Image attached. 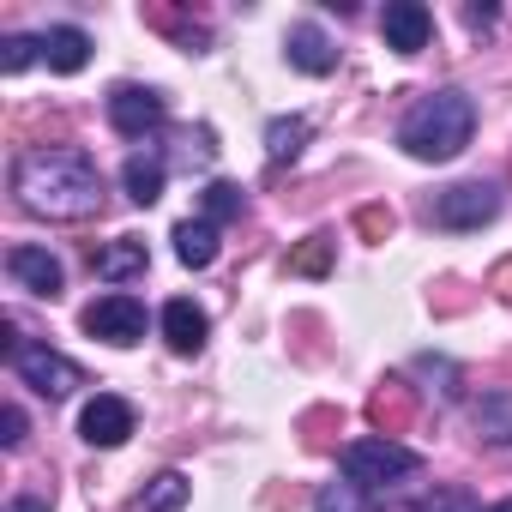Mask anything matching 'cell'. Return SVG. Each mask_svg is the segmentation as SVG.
Instances as JSON below:
<instances>
[{"label": "cell", "mask_w": 512, "mask_h": 512, "mask_svg": "<svg viewBox=\"0 0 512 512\" xmlns=\"http://www.w3.org/2000/svg\"><path fill=\"white\" fill-rule=\"evenodd\" d=\"M43 61H49V73H85L91 37H85L79 25H49V31H43Z\"/></svg>", "instance_id": "cell-14"}, {"label": "cell", "mask_w": 512, "mask_h": 512, "mask_svg": "<svg viewBox=\"0 0 512 512\" xmlns=\"http://www.w3.org/2000/svg\"><path fill=\"white\" fill-rule=\"evenodd\" d=\"M85 332H91V338H103V344H115V350H133V344L145 338V302H139V296H127V290L97 296V302L85 308Z\"/></svg>", "instance_id": "cell-6"}, {"label": "cell", "mask_w": 512, "mask_h": 512, "mask_svg": "<svg viewBox=\"0 0 512 512\" xmlns=\"http://www.w3.org/2000/svg\"><path fill=\"white\" fill-rule=\"evenodd\" d=\"M13 193L49 223H85L103 211V169L73 145H43L13 163Z\"/></svg>", "instance_id": "cell-1"}, {"label": "cell", "mask_w": 512, "mask_h": 512, "mask_svg": "<svg viewBox=\"0 0 512 512\" xmlns=\"http://www.w3.org/2000/svg\"><path fill=\"white\" fill-rule=\"evenodd\" d=\"M7 512H49V500H37V494H19V500H13Z\"/></svg>", "instance_id": "cell-27"}, {"label": "cell", "mask_w": 512, "mask_h": 512, "mask_svg": "<svg viewBox=\"0 0 512 512\" xmlns=\"http://www.w3.org/2000/svg\"><path fill=\"white\" fill-rule=\"evenodd\" d=\"M13 374H19L31 392H43V398H73V392L85 386V368L67 362V356L49 350V344H19V350H13Z\"/></svg>", "instance_id": "cell-5"}, {"label": "cell", "mask_w": 512, "mask_h": 512, "mask_svg": "<svg viewBox=\"0 0 512 512\" xmlns=\"http://www.w3.org/2000/svg\"><path fill=\"white\" fill-rule=\"evenodd\" d=\"M314 512H362V488L344 476V482H326L320 494H314Z\"/></svg>", "instance_id": "cell-21"}, {"label": "cell", "mask_w": 512, "mask_h": 512, "mask_svg": "<svg viewBox=\"0 0 512 512\" xmlns=\"http://www.w3.org/2000/svg\"><path fill=\"white\" fill-rule=\"evenodd\" d=\"M488 512H512V500H494V506H488Z\"/></svg>", "instance_id": "cell-28"}, {"label": "cell", "mask_w": 512, "mask_h": 512, "mask_svg": "<svg viewBox=\"0 0 512 512\" xmlns=\"http://www.w3.org/2000/svg\"><path fill=\"white\" fill-rule=\"evenodd\" d=\"M476 428H482V440L512 446V398L506 392H482L476 398Z\"/></svg>", "instance_id": "cell-19"}, {"label": "cell", "mask_w": 512, "mask_h": 512, "mask_svg": "<svg viewBox=\"0 0 512 512\" xmlns=\"http://www.w3.org/2000/svg\"><path fill=\"white\" fill-rule=\"evenodd\" d=\"M79 434H85V446H121L127 434H133V404L127 398H115V392H97L85 410H79Z\"/></svg>", "instance_id": "cell-8"}, {"label": "cell", "mask_w": 512, "mask_h": 512, "mask_svg": "<svg viewBox=\"0 0 512 512\" xmlns=\"http://www.w3.org/2000/svg\"><path fill=\"white\" fill-rule=\"evenodd\" d=\"M145 266H151V253H145V241H139V235H115L109 247H97V253H91V272H97L103 284L145 278Z\"/></svg>", "instance_id": "cell-11"}, {"label": "cell", "mask_w": 512, "mask_h": 512, "mask_svg": "<svg viewBox=\"0 0 512 512\" xmlns=\"http://www.w3.org/2000/svg\"><path fill=\"white\" fill-rule=\"evenodd\" d=\"M163 115H169V103H163V91H151V85H115V91H109V127H115L121 139L157 133Z\"/></svg>", "instance_id": "cell-7"}, {"label": "cell", "mask_w": 512, "mask_h": 512, "mask_svg": "<svg viewBox=\"0 0 512 512\" xmlns=\"http://www.w3.org/2000/svg\"><path fill=\"white\" fill-rule=\"evenodd\" d=\"M175 260L193 266V272H205V266L217 260V223H205V217L175 223Z\"/></svg>", "instance_id": "cell-16"}, {"label": "cell", "mask_w": 512, "mask_h": 512, "mask_svg": "<svg viewBox=\"0 0 512 512\" xmlns=\"http://www.w3.org/2000/svg\"><path fill=\"white\" fill-rule=\"evenodd\" d=\"M464 25H470V31H482V25H494V7H464Z\"/></svg>", "instance_id": "cell-26"}, {"label": "cell", "mask_w": 512, "mask_h": 512, "mask_svg": "<svg viewBox=\"0 0 512 512\" xmlns=\"http://www.w3.org/2000/svg\"><path fill=\"white\" fill-rule=\"evenodd\" d=\"M308 115H272L266 121V157L272 163H290V157H302V145H308Z\"/></svg>", "instance_id": "cell-17"}, {"label": "cell", "mask_w": 512, "mask_h": 512, "mask_svg": "<svg viewBox=\"0 0 512 512\" xmlns=\"http://www.w3.org/2000/svg\"><path fill=\"white\" fill-rule=\"evenodd\" d=\"M0 428H7V434H0V446H25V410L19 404L0 410Z\"/></svg>", "instance_id": "cell-25"}, {"label": "cell", "mask_w": 512, "mask_h": 512, "mask_svg": "<svg viewBox=\"0 0 512 512\" xmlns=\"http://www.w3.org/2000/svg\"><path fill=\"white\" fill-rule=\"evenodd\" d=\"M338 464H344V476H350L356 488H386V482L416 476V470H422V452H410L404 440L374 434V440H350V446L338 452Z\"/></svg>", "instance_id": "cell-3"}, {"label": "cell", "mask_w": 512, "mask_h": 512, "mask_svg": "<svg viewBox=\"0 0 512 512\" xmlns=\"http://www.w3.org/2000/svg\"><path fill=\"white\" fill-rule=\"evenodd\" d=\"M284 49H290V67H302L308 79H326V73L338 67V49H332V37H326L320 25H296Z\"/></svg>", "instance_id": "cell-13"}, {"label": "cell", "mask_w": 512, "mask_h": 512, "mask_svg": "<svg viewBox=\"0 0 512 512\" xmlns=\"http://www.w3.org/2000/svg\"><path fill=\"white\" fill-rule=\"evenodd\" d=\"M205 332H211V320H205V308H193L187 296H175V302L163 308V338H169L175 356H199V350H205Z\"/></svg>", "instance_id": "cell-12"}, {"label": "cell", "mask_w": 512, "mask_h": 512, "mask_svg": "<svg viewBox=\"0 0 512 512\" xmlns=\"http://www.w3.org/2000/svg\"><path fill=\"white\" fill-rule=\"evenodd\" d=\"M428 217H434L440 229H458V235H464V229H482V223L500 217V187H494V181H458V187L434 193Z\"/></svg>", "instance_id": "cell-4"}, {"label": "cell", "mask_w": 512, "mask_h": 512, "mask_svg": "<svg viewBox=\"0 0 512 512\" xmlns=\"http://www.w3.org/2000/svg\"><path fill=\"white\" fill-rule=\"evenodd\" d=\"M187 476L181 470H157L151 482H145V494H139V512H181L187 506Z\"/></svg>", "instance_id": "cell-18"}, {"label": "cell", "mask_w": 512, "mask_h": 512, "mask_svg": "<svg viewBox=\"0 0 512 512\" xmlns=\"http://www.w3.org/2000/svg\"><path fill=\"white\" fill-rule=\"evenodd\" d=\"M380 37H386V49H398V55H422L428 37H434V13L422 7V0H392V7L380 13Z\"/></svg>", "instance_id": "cell-9"}, {"label": "cell", "mask_w": 512, "mask_h": 512, "mask_svg": "<svg viewBox=\"0 0 512 512\" xmlns=\"http://www.w3.org/2000/svg\"><path fill=\"white\" fill-rule=\"evenodd\" d=\"M43 55V37H7L0 43V73H25Z\"/></svg>", "instance_id": "cell-23"}, {"label": "cell", "mask_w": 512, "mask_h": 512, "mask_svg": "<svg viewBox=\"0 0 512 512\" xmlns=\"http://www.w3.org/2000/svg\"><path fill=\"white\" fill-rule=\"evenodd\" d=\"M476 133V103L464 91H434L422 103H410V115L398 121V145L416 163H452Z\"/></svg>", "instance_id": "cell-2"}, {"label": "cell", "mask_w": 512, "mask_h": 512, "mask_svg": "<svg viewBox=\"0 0 512 512\" xmlns=\"http://www.w3.org/2000/svg\"><path fill=\"white\" fill-rule=\"evenodd\" d=\"M163 181H169V163L157 151H133L127 169H121V187H127L133 205H157L163 199Z\"/></svg>", "instance_id": "cell-15"}, {"label": "cell", "mask_w": 512, "mask_h": 512, "mask_svg": "<svg viewBox=\"0 0 512 512\" xmlns=\"http://www.w3.org/2000/svg\"><path fill=\"white\" fill-rule=\"evenodd\" d=\"M422 512H476V500H470L464 488H440V494H434Z\"/></svg>", "instance_id": "cell-24"}, {"label": "cell", "mask_w": 512, "mask_h": 512, "mask_svg": "<svg viewBox=\"0 0 512 512\" xmlns=\"http://www.w3.org/2000/svg\"><path fill=\"white\" fill-rule=\"evenodd\" d=\"M7 272H13V284H25L31 296H49V302H55V296H61V284H67L61 260H55L49 247H31V241L7 253Z\"/></svg>", "instance_id": "cell-10"}, {"label": "cell", "mask_w": 512, "mask_h": 512, "mask_svg": "<svg viewBox=\"0 0 512 512\" xmlns=\"http://www.w3.org/2000/svg\"><path fill=\"white\" fill-rule=\"evenodd\" d=\"M326 266H332V241L326 235H314L302 253H290V272H302V278H326Z\"/></svg>", "instance_id": "cell-22"}, {"label": "cell", "mask_w": 512, "mask_h": 512, "mask_svg": "<svg viewBox=\"0 0 512 512\" xmlns=\"http://www.w3.org/2000/svg\"><path fill=\"white\" fill-rule=\"evenodd\" d=\"M241 205H247V193H241L235 181H211V187L199 193V217H205V223H229V217H241Z\"/></svg>", "instance_id": "cell-20"}]
</instances>
